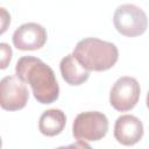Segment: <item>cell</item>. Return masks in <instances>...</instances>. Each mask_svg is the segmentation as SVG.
<instances>
[{
	"instance_id": "1",
	"label": "cell",
	"mask_w": 149,
	"mask_h": 149,
	"mask_svg": "<svg viewBox=\"0 0 149 149\" xmlns=\"http://www.w3.org/2000/svg\"><path fill=\"white\" fill-rule=\"evenodd\" d=\"M15 74L30 85L35 99L40 104H52L59 97V86L54 70L40 58L21 57L15 65Z\"/></svg>"
},
{
	"instance_id": "2",
	"label": "cell",
	"mask_w": 149,
	"mask_h": 149,
	"mask_svg": "<svg viewBox=\"0 0 149 149\" xmlns=\"http://www.w3.org/2000/svg\"><path fill=\"white\" fill-rule=\"evenodd\" d=\"M72 55L88 71H106L115 65L119 58V50L112 42L97 37L80 40Z\"/></svg>"
},
{
	"instance_id": "3",
	"label": "cell",
	"mask_w": 149,
	"mask_h": 149,
	"mask_svg": "<svg viewBox=\"0 0 149 149\" xmlns=\"http://www.w3.org/2000/svg\"><path fill=\"white\" fill-rule=\"evenodd\" d=\"M108 130L107 116L97 111L79 113L72 125L73 136L81 142L99 141L106 136Z\"/></svg>"
},
{
	"instance_id": "4",
	"label": "cell",
	"mask_w": 149,
	"mask_h": 149,
	"mask_svg": "<svg viewBox=\"0 0 149 149\" xmlns=\"http://www.w3.org/2000/svg\"><path fill=\"white\" fill-rule=\"evenodd\" d=\"M113 23L115 29L127 37L140 36L148 27L147 14L144 10L132 3L121 5L115 9Z\"/></svg>"
},
{
	"instance_id": "5",
	"label": "cell",
	"mask_w": 149,
	"mask_h": 149,
	"mask_svg": "<svg viewBox=\"0 0 149 149\" xmlns=\"http://www.w3.org/2000/svg\"><path fill=\"white\" fill-rule=\"evenodd\" d=\"M140 95L141 87L139 81L133 77L123 76L114 83L109 93V104L119 112H127L136 106Z\"/></svg>"
},
{
	"instance_id": "6",
	"label": "cell",
	"mask_w": 149,
	"mask_h": 149,
	"mask_svg": "<svg viewBox=\"0 0 149 149\" xmlns=\"http://www.w3.org/2000/svg\"><path fill=\"white\" fill-rule=\"evenodd\" d=\"M28 99V88L16 76H7L0 80V107L2 109H22L27 105Z\"/></svg>"
},
{
	"instance_id": "7",
	"label": "cell",
	"mask_w": 149,
	"mask_h": 149,
	"mask_svg": "<svg viewBox=\"0 0 149 149\" xmlns=\"http://www.w3.org/2000/svg\"><path fill=\"white\" fill-rule=\"evenodd\" d=\"M48 35L43 26L35 22L21 24L13 34V44L16 49L31 51L41 49L47 42Z\"/></svg>"
},
{
	"instance_id": "8",
	"label": "cell",
	"mask_w": 149,
	"mask_h": 149,
	"mask_svg": "<svg viewBox=\"0 0 149 149\" xmlns=\"http://www.w3.org/2000/svg\"><path fill=\"white\" fill-rule=\"evenodd\" d=\"M143 136L142 121L130 114L121 115L116 119L114 125V137L123 146H133L137 143Z\"/></svg>"
},
{
	"instance_id": "9",
	"label": "cell",
	"mask_w": 149,
	"mask_h": 149,
	"mask_svg": "<svg viewBox=\"0 0 149 149\" xmlns=\"http://www.w3.org/2000/svg\"><path fill=\"white\" fill-rule=\"evenodd\" d=\"M59 70L63 79L69 85H72V86H78L84 84L90 77V71L86 70L74 58L72 54L66 55L65 57L62 58L59 63Z\"/></svg>"
},
{
	"instance_id": "10",
	"label": "cell",
	"mask_w": 149,
	"mask_h": 149,
	"mask_svg": "<svg viewBox=\"0 0 149 149\" xmlns=\"http://www.w3.org/2000/svg\"><path fill=\"white\" fill-rule=\"evenodd\" d=\"M66 125V115L63 111L51 108L44 111L38 120V129L45 136H56L61 134Z\"/></svg>"
},
{
	"instance_id": "11",
	"label": "cell",
	"mask_w": 149,
	"mask_h": 149,
	"mask_svg": "<svg viewBox=\"0 0 149 149\" xmlns=\"http://www.w3.org/2000/svg\"><path fill=\"white\" fill-rule=\"evenodd\" d=\"M13 51L9 44L5 42H0V70L7 69L12 61Z\"/></svg>"
},
{
	"instance_id": "12",
	"label": "cell",
	"mask_w": 149,
	"mask_h": 149,
	"mask_svg": "<svg viewBox=\"0 0 149 149\" xmlns=\"http://www.w3.org/2000/svg\"><path fill=\"white\" fill-rule=\"evenodd\" d=\"M10 24V15L8 10L3 7H0V35L7 31Z\"/></svg>"
},
{
	"instance_id": "13",
	"label": "cell",
	"mask_w": 149,
	"mask_h": 149,
	"mask_svg": "<svg viewBox=\"0 0 149 149\" xmlns=\"http://www.w3.org/2000/svg\"><path fill=\"white\" fill-rule=\"evenodd\" d=\"M2 147V142H1V139H0V148Z\"/></svg>"
}]
</instances>
